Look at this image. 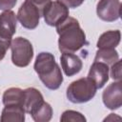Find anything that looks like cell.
I'll list each match as a JSON object with an SVG mask.
<instances>
[{
	"label": "cell",
	"mask_w": 122,
	"mask_h": 122,
	"mask_svg": "<svg viewBox=\"0 0 122 122\" xmlns=\"http://www.w3.org/2000/svg\"><path fill=\"white\" fill-rule=\"evenodd\" d=\"M55 28L59 35L58 49L61 52H75L87 44L86 34L75 18L68 16Z\"/></svg>",
	"instance_id": "obj_1"
},
{
	"label": "cell",
	"mask_w": 122,
	"mask_h": 122,
	"mask_svg": "<svg viewBox=\"0 0 122 122\" xmlns=\"http://www.w3.org/2000/svg\"><path fill=\"white\" fill-rule=\"evenodd\" d=\"M33 68L47 89L55 91L60 88L63 83V74L52 53L48 51L39 52L35 58Z\"/></svg>",
	"instance_id": "obj_2"
},
{
	"label": "cell",
	"mask_w": 122,
	"mask_h": 122,
	"mask_svg": "<svg viewBox=\"0 0 122 122\" xmlns=\"http://www.w3.org/2000/svg\"><path fill=\"white\" fill-rule=\"evenodd\" d=\"M96 91L97 88L95 84L87 76L72 81L67 88L66 95L70 102L73 104H83L92 100Z\"/></svg>",
	"instance_id": "obj_3"
},
{
	"label": "cell",
	"mask_w": 122,
	"mask_h": 122,
	"mask_svg": "<svg viewBox=\"0 0 122 122\" xmlns=\"http://www.w3.org/2000/svg\"><path fill=\"white\" fill-rule=\"evenodd\" d=\"M12 64L19 68L30 65L33 57V48L31 43L25 37H15L10 43Z\"/></svg>",
	"instance_id": "obj_4"
},
{
	"label": "cell",
	"mask_w": 122,
	"mask_h": 122,
	"mask_svg": "<svg viewBox=\"0 0 122 122\" xmlns=\"http://www.w3.org/2000/svg\"><path fill=\"white\" fill-rule=\"evenodd\" d=\"M41 16L42 15L39 9L28 0L24 1L16 14L19 23L22 25V27L28 30H34L39 25Z\"/></svg>",
	"instance_id": "obj_5"
},
{
	"label": "cell",
	"mask_w": 122,
	"mask_h": 122,
	"mask_svg": "<svg viewBox=\"0 0 122 122\" xmlns=\"http://www.w3.org/2000/svg\"><path fill=\"white\" fill-rule=\"evenodd\" d=\"M42 16L47 25L55 27L69 16V8L59 1H51L43 10Z\"/></svg>",
	"instance_id": "obj_6"
},
{
	"label": "cell",
	"mask_w": 122,
	"mask_h": 122,
	"mask_svg": "<svg viewBox=\"0 0 122 122\" xmlns=\"http://www.w3.org/2000/svg\"><path fill=\"white\" fill-rule=\"evenodd\" d=\"M96 14L105 22H114L121 16L120 0H99L96 5Z\"/></svg>",
	"instance_id": "obj_7"
},
{
	"label": "cell",
	"mask_w": 122,
	"mask_h": 122,
	"mask_svg": "<svg viewBox=\"0 0 122 122\" xmlns=\"http://www.w3.org/2000/svg\"><path fill=\"white\" fill-rule=\"evenodd\" d=\"M104 105L110 110H117L122 106V83L114 81L104 90L102 93Z\"/></svg>",
	"instance_id": "obj_8"
},
{
	"label": "cell",
	"mask_w": 122,
	"mask_h": 122,
	"mask_svg": "<svg viewBox=\"0 0 122 122\" xmlns=\"http://www.w3.org/2000/svg\"><path fill=\"white\" fill-rule=\"evenodd\" d=\"M17 17L11 10H4L0 14V37L12 40V36L16 32Z\"/></svg>",
	"instance_id": "obj_9"
},
{
	"label": "cell",
	"mask_w": 122,
	"mask_h": 122,
	"mask_svg": "<svg viewBox=\"0 0 122 122\" xmlns=\"http://www.w3.org/2000/svg\"><path fill=\"white\" fill-rule=\"evenodd\" d=\"M109 66L103 62L93 61L92 64L88 77L91 78L95 84L97 89H101L108 82L110 74H109Z\"/></svg>",
	"instance_id": "obj_10"
},
{
	"label": "cell",
	"mask_w": 122,
	"mask_h": 122,
	"mask_svg": "<svg viewBox=\"0 0 122 122\" xmlns=\"http://www.w3.org/2000/svg\"><path fill=\"white\" fill-rule=\"evenodd\" d=\"M61 68L67 76L77 74L83 68L82 60L73 52H62L60 56Z\"/></svg>",
	"instance_id": "obj_11"
},
{
	"label": "cell",
	"mask_w": 122,
	"mask_h": 122,
	"mask_svg": "<svg viewBox=\"0 0 122 122\" xmlns=\"http://www.w3.org/2000/svg\"><path fill=\"white\" fill-rule=\"evenodd\" d=\"M44 102L42 93L35 88H27L24 90L22 107L27 113H31L36 108H38Z\"/></svg>",
	"instance_id": "obj_12"
},
{
	"label": "cell",
	"mask_w": 122,
	"mask_h": 122,
	"mask_svg": "<svg viewBox=\"0 0 122 122\" xmlns=\"http://www.w3.org/2000/svg\"><path fill=\"white\" fill-rule=\"evenodd\" d=\"M25 111L20 105H8L2 110L0 121L1 122H24Z\"/></svg>",
	"instance_id": "obj_13"
},
{
	"label": "cell",
	"mask_w": 122,
	"mask_h": 122,
	"mask_svg": "<svg viewBox=\"0 0 122 122\" xmlns=\"http://www.w3.org/2000/svg\"><path fill=\"white\" fill-rule=\"evenodd\" d=\"M121 39V32L119 30H107L103 32L96 43L97 49H115Z\"/></svg>",
	"instance_id": "obj_14"
},
{
	"label": "cell",
	"mask_w": 122,
	"mask_h": 122,
	"mask_svg": "<svg viewBox=\"0 0 122 122\" xmlns=\"http://www.w3.org/2000/svg\"><path fill=\"white\" fill-rule=\"evenodd\" d=\"M24 96V90L20 88H10L6 90L2 96V101L5 106L8 105H20L22 106Z\"/></svg>",
	"instance_id": "obj_15"
},
{
	"label": "cell",
	"mask_w": 122,
	"mask_h": 122,
	"mask_svg": "<svg viewBox=\"0 0 122 122\" xmlns=\"http://www.w3.org/2000/svg\"><path fill=\"white\" fill-rule=\"evenodd\" d=\"M30 115L35 122H49L52 117V108L48 102L44 101Z\"/></svg>",
	"instance_id": "obj_16"
},
{
	"label": "cell",
	"mask_w": 122,
	"mask_h": 122,
	"mask_svg": "<svg viewBox=\"0 0 122 122\" xmlns=\"http://www.w3.org/2000/svg\"><path fill=\"white\" fill-rule=\"evenodd\" d=\"M117 60H119V54L115 49H98L94 57V61L103 62L108 66L112 65Z\"/></svg>",
	"instance_id": "obj_17"
},
{
	"label": "cell",
	"mask_w": 122,
	"mask_h": 122,
	"mask_svg": "<svg viewBox=\"0 0 122 122\" xmlns=\"http://www.w3.org/2000/svg\"><path fill=\"white\" fill-rule=\"evenodd\" d=\"M60 120L62 122H85L86 121V117L79 112L76 111H72V110H67L65 112H63Z\"/></svg>",
	"instance_id": "obj_18"
},
{
	"label": "cell",
	"mask_w": 122,
	"mask_h": 122,
	"mask_svg": "<svg viewBox=\"0 0 122 122\" xmlns=\"http://www.w3.org/2000/svg\"><path fill=\"white\" fill-rule=\"evenodd\" d=\"M109 74L114 81H121V60H117L115 63L111 65L109 69Z\"/></svg>",
	"instance_id": "obj_19"
},
{
	"label": "cell",
	"mask_w": 122,
	"mask_h": 122,
	"mask_svg": "<svg viewBox=\"0 0 122 122\" xmlns=\"http://www.w3.org/2000/svg\"><path fill=\"white\" fill-rule=\"evenodd\" d=\"M10 43H11V40L4 39L0 37V61L3 60V58L5 57L7 51L10 47Z\"/></svg>",
	"instance_id": "obj_20"
},
{
	"label": "cell",
	"mask_w": 122,
	"mask_h": 122,
	"mask_svg": "<svg viewBox=\"0 0 122 122\" xmlns=\"http://www.w3.org/2000/svg\"><path fill=\"white\" fill-rule=\"evenodd\" d=\"M17 3V0H0V10H10Z\"/></svg>",
	"instance_id": "obj_21"
},
{
	"label": "cell",
	"mask_w": 122,
	"mask_h": 122,
	"mask_svg": "<svg viewBox=\"0 0 122 122\" xmlns=\"http://www.w3.org/2000/svg\"><path fill=\"white\" fill-rule=\"evenodd\" d=\"M59 2H61L62 4H64L66 7L68 8H71V9H75L79 6L82 5V3L85 0H57Z\"/></svg>",
	"instance_id": "obj_22"
},
{
	"label": "cell",
	"mask_w": 122,
	"mask_h": 122,
	"mask_svg": "<svg viewBox=\"0 0 122 122\" xmlns=\"http://www.w3.org/2000/svg\"><path fill=\"white\" fill-rule=\"evenodd\" d=\"M30 3H32L35 7H37L39 9V10L41 11V15H42V11L44 10V8L51 1V0H28Z\"/></svg>",
	"instance_id": "obj_23"
},
{
	"label": "cell",
	"mask_w": 122,
	"mask_h": 122,
	"mask_svg": "<svg viewBox=\"0 0 122 122\" xmlns=\"http://www.w3.org/2000/svg\"><path fill=\"white\" fill-rule=\"evenodd\" d=\"M115 119L119 120V119H120V116L116 115L115 113H110L109 116H107V117L104 119V121H114Z\"/></svg>",
	"instance_id": "obj_24"
}]
</instances>
